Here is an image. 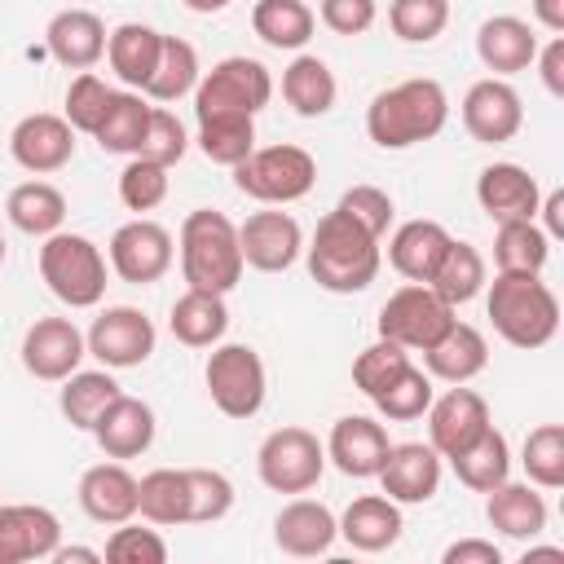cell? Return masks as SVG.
Returning <instances> with one entry per match:
<instances>
[{
	"instance_id": "cell-34",
	"label": "cell",
	"mask_w": 564,
	"mask_h": 564,
	"mask_svg": "<svg viewBox=\"0 0 564 564\" xmlns=\"http://www.w3.org/2000/svg\"><path fill=\"white\" fill-rule=\"evenodd\" d=\"M4 216L18 234H31V238H48L62 229L66 220V194L53 185V181H22L9 189L4 198Z\"/></svg>"
},
{
	"instance_id": "cell-4",
	"label": "cell",
	"mask_w": 564,
	"mask_h": 564,
	"mask_svg": "<svg viewBox=\"0 0 564 564\" xmlns=\"http://www.w3.org/2000/svg\"><path fill=\"white\" fill-rule=\"evenodd\" d=\"M485 308L494 330L511 344V348H546L560 330V300L555 291L542 282V273H498L494 282H485Z\"/></svg>"
},
{
	"instance_id": "cell-50",
	"label": "cell",
	"mask_w": 564,
	"mask_h": 564,
	"mask_svg": "<svg viewBox=\"0 0 564 564\" xmlns=\"http://www.w3.org/2000/svg\"><path fill=\"white\" fill-rule=\"evenodd\" d=\"M110 97H115V88L101 79V75H93V70H79L70 84H66V106H62V115H66V123L75 128V132H97V123H101V115H106V106H110Z\"/></svg>"
},
{
	"instance_id": "cell-29",
	"label": "cell",
	"mask_w": 564,
	"mask_h": 564,
	"mask_svg": "<svg viewBox=\"0 0 564 564\" xmlns=\"http://www.w3.org/2000/svg\"><path fill=\"white\" fill-rule=\"evenodd\" d=\"M485 366H489V339L471 322H458V317L432 348H423V370L441 383H471Z\"/></svg>"
},
{
	"instance_id": "cell-25",
	"label": "cell",
	"mask_w": 564,
	"mask_h": 564,
	"mask_svg": "<svg viewBox=\"0 0 564 564\" xmlns=\"http://www.w3.org/2000/svg\"><path fill=\"white\" fill-rule=\"evenodd\" d=\"M79 511L93 520V524H123L137 516V476L119 463V458H106V463H93L84 476H79Z\"/></svg>"
},
{
	"instance_id": "cell-28",
	"label": "cell",
	"mask_w": 564,
	"mask_h": 564,
	"mask_svg": "<svg viewBox=\"0 0 564 564\" xmlns=\"http://www.w3.org/2000/svg\"><path fill=\"white\" fill-rule=\"evenodd\" d=\"M401 529H405L401 507L388 494H361L339 516V538L352 551H366V555H379V551L397 546L401 542Z\"/></svg>"
},
{
	"instance_id": "cell-15",
	"label": "cell",
	"mask_w": 564,
	"mask_h": 564,
	"mask_svg": "<svg viewBox=\"0 0 564 564\" xmlns=\"http://www.w3.org/2000/svg\"><path fill=\"white\" fill-rule=\"evenodd\" d=\"M18 352H22L26 375H35L44 383H62L66 375L79 370V361L88 357V344H84V330L70 317H35L22 330Z\"/></svg>"
},
{
	"instance_id": "cell-1",
	"label": "cell",
	"mask_w": 564,
	"mask_h": 564,
	"mask_svg": "<svg viewBox=\"0 0 564 564\" xmlns=\"http://www.w3.org/2000/svg\"><path fill=\"white\" fill-rule=\"evenodd\" d=\"M383 238H375L370 229H361L348 212L330 207L313 238L304 242V264H308V278L330 291V295H357L366 291L375 278H379V264H383Z\"/></svg>"
},
{
	"instance_id": "cell-43",
	"label": "cell",
	"mask_w": 564,
	"mask_h": 564,
	"mask_svg": "<svg viewBox=\"0 0 564 564\" xmlns=\"http://www.w3.org/2000/svg\"><path fill=\"white\" fill-rule=\"evenodd\" d=\"M432 397H436V388H432V375L427 370H419L414 361L379 392V397H370L375 401V410H379V419H388V423H414V419H423L427 414V405H432Z\"/></svg>"
},
{
	"instance_id": "cell-11",
	"label": "cell",
	"mask_w": 564,
	"mask_h": 564,
	"mask_svg": "<svg viewBox=\"0 0 564 564\" xmlns=\"http://www.w3.org/2000/svg\"><path fill=\"white\" fill-rule=\"evenodd\" d=\"M106 260L115 269L119 282H132V286H150L159 282L172 260H176V238L167 234V225L150 220V216H137V220H123L115 234H110V247H106Z\"/></svg>"
},
{
	"instance_id": "cell-12",
	"label": "cell",
	"mask_w": 564,
	"mask_h": 564,
	"mask_svg": "<svg viewBox=\"0 0 564 564\" xmlns=\"http://www.w3.org/2000/svg\"><path fill=\"white\" fill-rule=\"evenodd\" d=\"M84 344H88V357H97L106 370H132V366L150 361L159 330L141 308L110 304L93 317V326L84 330Z\"/></svg>"
},
{
	"instance_id": "cell-39",
	"label": "cell",
	"mask_w": 564,
	"mask_h": 564,
	"mask_svg": "<svg viewBox=\"0 0 564 564\" xmlns=\"http://www.w3.org/2000/svg\"><path fill=\"white\" fill-rule=\"evenodd\" d=\"M198 75H203L198 48H194L189 40H181V35H163L154 75H150V84H145L141 93H145L150 101H159V106H172V101H181V97H189V93L198 88Z\"/></svg>"
},
{
	"instance_id": "cell-44",
	"label": "cell",
	"mask_w": 564,
	"mask_h": 564,
	"mask_svg": "<svg viewBox=\"0 0 564 564\" xmlns=\"http://www.w3.org/2000/svg\"><path fill=\"white\" fill-rule=\"evenodd\" d=\"M520 467L529 485L560 489L564 485V423H538L520 445Z\"/></svg>"
},
{
	"instance_id": "cell-60",
	"label": "cell",
	"mask_w": 564,
	"mask_h": 564,
	"mask_svg": "<svg viewBox=\"0 0 564 564\" xmlns=\"http://www.w3.org/2000/svg\"><path fill=\"white\" fill-rule=\"evenodd\" d=\"M533 560H564V546H524V564Z\"/></svg>"
},
{
	"instance_id": "cell-10",
	"label": "cell",
	"mask_w": 564,
	"mask_h": 564,
	"mask_svg": "<svg viewBox=\"0 0 564 564\" xmlns=\"http://www.w3.org/2000/svg\"><path fill=\"white\" fill-rule=\"evenodd\" d=\"M454 317L458 308L445 304L427 282H405L379 308V339H392L405 352H423L449 330Z\"/></svg>"
},
{
	"instance_id": "cell-47",
	"label": "cell",
	"mask_w": 564,
	"mask_h": 564,
	"mask_svg": "<svg viewBox=\"0 0 564 564\" xmlns=\"http://www.w3.org/2000/svg\"><path fill=\"white\" fill-rule=\"evenodd\" d=\"M167 172H172V167L132 154V159L123 163V172H119V203H123L128 212H137V216H141V212H154V207L167 198V185H172Z\"/></svg>"
},
{
	"instance_id": "cell-21",
	"label": "cell",
	"mask_w": 564,
	"mask_h": 564,
	"mask_svg": "<svg viewBox=\"0 0 564 564\" xmlns=\"http://www.w3.org/2000/svg\"><path fill=\"white\" fill-rule=\"evenodd\" d=\"M441 454L427 445V441H405V445H392L383 467H379V485L383 494L397 502V507H419V502H432L436 489H441Z\"/></svg>"
},
{
	"instance_id": "cell-16",
	"label": "cell",
	"mask_w": 564,
	"mask_h": 564,
	"mask_svg": "<svg viewBox=\"0 0 564 564\" xmlns=\"http://www.w3.org/2000/svg\"><path fill=\"white\" fill-rule=\"evenodd\" d=\"M489 401L467 388V383H449L441 397H432L427 405V445L441 454V458H454L463 454L485 427H489Z\"/></svg>"
},
{
	"instance_id": "cell-38",
	"label": "cell",
	"mask_w": 564,
	"mask_h": 564,
	"mask_svg": "<svg viewBox=\"0 0 564 564\" xmlns=\"http://www.w3.org/2000/svg\"><path fill=\"white\" fill-rule=\"evenodd\" d=\"M313 26H317V13L304 0H256L251 4V31L269 48L300 53L313 40Z\"/></svg>"
},
{
	"instance_id": "cell-58",
	"label": "cell",
	"mask_w": 564,
	"mask_h": 564,
	"mask_svg": "<svg viewBox=\"0 0 564 564\" xmlns=\"http://www.w3.org/2000/svg\"><path fill=\"white\" fill-rule=\"evenodd\" d=\"M529 9H533V22L542 31H551V35L564 31V0H529Z\"/></svg>"
},
{
	"instance_id": "cell-35",
	"label": "cell",
	"mask_w": 564,
	"mask_h": 564,
	"mask_svg": "<svg viewBox=\"0 0 564 564\" xmlns=\"http://www.w3.org/2000/svg\"><path fill=\"white\" fill-rule=\"evenodd\" d=\"M145 123H150V97L137 93V88H115L93 141L106 150V154H137L141 141H145Z\"/></svg>"
},
{
	"instance_id": "cell-61",
	"label": "cell",
	"mask_w": 564,
	"mask_h": 564,
	"mask_svg": "<svg viewBox=\"0 0 564 564\" xmlns=\"http://www.w3.org/2000/svg\"><path fill=\"white\" fill-rule=\"evenodd\" d=\"M189 13H220V9H229L234 0H181Z\"/></svg>"
},
{
	"instance_id": "cell-36",
	"label": "cell",
	"mask_w": 564,
	"mask_h": 564,
	"mask_svg": "<svg viewBox=\"0 0 564 564\" xmlns=\"http://www.w3.org/2000/svg\"><path fill=\"white\" fill-rule=\"evenodd\" d=\"M137 516L145 524L172 529V524H189V485H185V467H154L137 480Z\"/></svg>"
},
{
	"instance_id": "cell-7",
	"label": "cell",
	"mask_w": 564,
	"mask_h": 564,
	"mask_svg": "<svg viewBox=\"0 0 564 564\" xmlns=\"http://www.w3.org/2000/svg\"><path fill=\"white\" fill-rule=\"evenodd\" d=\"M234 172V185L238 194L256 198L260 207H286V203H300L313 181H317V159L304 150V145H256L242 163L229 167Z\"/></svg>"
},
{
	"instance_id": "cell-37",
	"label": "cell",
	"mask_w": 564,
	"mask_h": 564,
	"mask_svg": "<svg viewBox=\"0 0 564 564\" xmlns=\"http://www.w3.org/2000/svg\"><path fill=\"white\" fill-rule=\"evenodd\" d=\"M449 467H454L458 485H467L471 494H489L494 485H502V480L511 476V445H507V436L489 423L463 454L449 458Z\"/></svg>"
},
{
	"instance_id": "cell-2",
	"label": "cell",
	"mask_w": 564,
	"mask_h": 564,
	"mask_svg": "<svg viewBox=\"0 0 564 564\" xmlns=\"http://www.w3.org/2000/svg\"><path fill=\"white\" fill-rule=\"evenodd\" d=\"M445 123H449V93L432 75L388 84L366 106V137L379 150H410L419 141L441 137Z\"/></svg>"
},
{
	"instance_id": "cell-51",
	"label": "cell",
	"mask_w": 564,
	"mask_h": 564,
	"mask_svg": "<svg viewBox=\"0 0 564 564\" xmlns=\"http://www.w3.org/2000/svg\"><path fill=\"white\" fill-rule=\"evenodd\" d=\"M101 560H110V564H163V560H167V542H163L159 524H154V529H141V524L123 520V524H115V533L106 538Z\"/></svg>"
},
{
	"instance_id": "cell-3",
	"label": "cell",
	"mask_w": 564,
	"mask_h": 564,
	"mask_svg": "<svg viewBox=\"0 0 564 564\" xmlns=\"http://www.w3.org/2000/svg\"><path fill=\"white\" fill-rule=\"evenodd\" d=\"M176 251H181V273L185 286L194 291H216L229 295L242 282V247H238V225L225 212L198 207L181 220L176 234Z\"/></svg>"
},
{
	"instance_id": "cell-5",
	"label": "cell",
	"mask_w": 564,
	"mask_h": 564,
	"mask_svg": "<svg viewBox=\"0 0 564 564\" xmlns=\"http://www.w3.org/2000/svg\"><path fill=\"white\" fill-rule=\"evenodd\" d=\"M40 278L66 308H97L106 295L110 260L93 238L57 229L40 242Z\"/></svg>"
},
{
	"instance_id": "cell-56",
	"label": "cell",
	"mask_w": 564,
	"mask_h": 564,
	"mask_svg": "<svg viewBox=\"0 0 564 564\" xmlns=\"http://www.w3.org/2000/svg\"><path fill=\"white\" fill-rule=\"evenodd\" d=\"M441 560L445 564H502V551L489 538H458L441 551Z\"/></svg>"
},
{
	"instance_id": "cell-30",
	"label": "cell",
	"mask_w": 564,
	"mask_h": 564,
	"mask_svg": "<svg viewBox=\"0 0 564 564\" xmlns=\"http://www.w3.org/2000/svg\"><path fill=\"white\" fill-rule=\"evenodd\" d=\"M449 247V229L441 220H427V216H414L405 225L392 229L388 238V264L405 278V282H427L436 260L445 256Z\"/></svg>"
},
{
	"instance_id": "cell-33",
	"label": "cell",
	"mask_w": 564,
	"mask_h": 564,
	"mask_svg": "<svg viewBox=\"0 0 564 564\" xmlns=\"http://www.w3.org/2000/svg\"><path fill=\"white\" fill-rule=\"evenodd\" d=\"M282 97L300 119H322L335 110V97H339L335 70L317 53H295L291 66L282 70Z\"/></svg>"
},
{
	"instance_id": "cell-59",
	"label": "cell",
	"mask_w": 564,
	"mask_h": 564,
	"mask_svg": "<svg viewBox=\"0 0 564 564\" xmlns=\"http://www.w3.org/2000/svg\"><path fill=\"white\" fill-rule=\"evenodd\" d=\"M53 560L57 564H101V551L97 546H57Z\"/></svg>"
},
{
	"instance_id": "cell-57",
	"label": "cell",
	"mask_w": 564,
	"mask_h": 564,
	"mask_svg": "<svg viewBox=\"0 0 564 564\" xmlns=\"http://www.w3.org/2000/svg\"><path fill=\"white\" fill-rule=\"evenodd\" d=\"M538 216H542V234L555 242V238L564 234V189H551V194H542V203H538Z\"/></svg>"
},
{
	"instance_id": "cell-48",
	"label": "cell",
	"mask_w": 564,
	"mask_h": 564,
	"mask_svg": "<svg viewBox=\"0 0 564 564\" xmlns=\"http://www.w3.org/2000/svg\"><path fill=\"white\" fill-rule=\"evenodd\" d=\"M189 485V524H216L234 511V480L216 467H185Z\"/></svg>"
},
{
	"instance_id": "cell-41",
	"label": "cell",
	"mask_w": 564,
	"mask_h": 564,
	"mask_svg": "<svg viewBox=\"0 0 564 564\" xmlns=\"http://www.w3.org/2000/svg\"><path fill=\"white\" fill-rule=\"evenodd\" d=\"M123 388L115 383V375L101 366V370H75V375H66L62 379V388H57V410H62V419L70 423V427H79V432H88L93 423H97V414L119 397Z\"/></svg>"
},
{
	"instance_id": "cell-20",
	"label": "cell",
	"mask_w": 564,
	"mask_h": 564,
	"mask_svg": "<svg viewBox=\"0 0 564 564\" xmlns=\"http://www.w3.org/2000/svg\"><path fill=\"white\" fill-rule=\"evenodd\" d=\"M322 445H326V463H335L352 480L379 476V467H383V458L392 449L388 427L379 419H370V414H344V419H335V427H330V436Z\"/></svg>"
},
{
	"instance_id": "cell-24",
	"label": "cell",
	"mask_w": 564,
	"mask_h": 564,
	"mask_svg": "<svg viewBox=\"0 0 564 564\" xmlns=\"http://www.w3.org/2000/svg\"><path fill=\"white\" fill-rule=\"evenodd\" d=\"M106 22L93 13V9H62L48 18L44 26V44H48V57L66 70H93L101 57H106Z\"/></svg>"
},
{
	"instance_id": "cell-18",
	"label": "cell",
	"mask_w": 564,
	"mask_h": 564,
	"mask_svg": "<svg viewBox=\"0 0 564 564\" xmlns=\"http://www.w3.org/2000/svg\"><path fill=\"white\" fill-rule=\"evenodd\" d=\"M62 546V520L40 502H0V564L53 560Z\"/></svg>"
},
{
	"instance_id": "cell-17",
	"label": "cell",
	"mask_w": 564,
	"mask_h": 564,
	"mask_svg": "<svg viewBox=\"0 0 564 564\" xmlns=\"http://www.w3.org/2000/svg\"><path fill=\"white\" fill-rule=\"evenodd\" d=\"M9 154L31 176L62 172L75 159V128L66 123V115H48V110L22 115L9 132Z\"/></svg>"
},
{
	"instance_id": "cell-42",
	"label": "cell",
	"mask_w": 564,
	"mask_h": 564,
	"mask_svg": "<svg viewBox=\"0 0 564 564\" xmlns=\"http://www.w3.org/2000/svg\"><path fill=\"white\" fill-rule=\"evenodd\" d=\"M551 260V238L538 220H502L494 234V264L498 273H542Z\"/></svg>"
},
{
	"instance_id": "cell-6",
	"label": "cell",
	"mask_w": 564,
	"mask_h": 564,
	"mask_svg": "<svg viewBox=\"0 0 564 564\" xmlns=\"http://www.w3.org/2000/svg\"><path fill=\"white\" fill-rule=\"evenodd\" d=\"M273 97V75L260 57L234 53L220 57L212 70L198 75L194 88V119H256Z\"/></svg>"
},
{
	"instance_id": "cell-46",
	"label": "cell",
	"mask_w": 564,
	"mask_h": 564,
	"mask_svg": "<svg viewBox=\"0 0 564 564\" xmlns=\"http://www.w3.org/2000/svg\"><path fill=\"white\" fill-rule=\"evenodd\" d=\"M194 141L212 163L234 167L256 150V119H203Z\"/></svg>"
},
{
	"instance_id": "cell-49",
	"label": "cell",
	"mask_w": 564,
	"mask_h": 564,
	"mask_svg": "<svg viewBox=\"0 0 564 564\" xmlns=\"http://www.w3.org/2000/svg\"><path fill=\"white\" fill-rule=\"evenodd\" d=\"M405 366H410V352H405L401 344L375 339V344H366V348L357 352V361H352V388L366 392V397H379Z\"/></svg>"
},
{
	"instance_id": "cell-9",
	"label": "cell",
	"mask_w": 564,
	"mask_h": 564,
	"mask_svg": "<svg viewBox=\"0 0 564 564\" xmlns=\"http://www.w3.org/2000/svg\"><path fill=\"white\" fill-rule=\"evenodd\" d=\"M322 471H326V445L317 441V432H308L300 423L273 427L256 449V476L273 494H286V498L308 494V489H317Z\"/></svg>"
},
{
	"instance_id": "cell-55",
	"label": "cell",
	"mask_w": 564,
	"mask_h": 564,
	"mask_svg": "<svg viewBox=\"0 0 564 564\" xmlns=\"http://www.w3.org/2000/svg\"><path fill=\"white\" fill-rule=\"evenodd\" d=\"M538 75H542V88L551 97H564V35H551L546 44H538V57H533Z\"/></svg>"
},
{
	"instance_id": "cell-45",
	"label": "cell",
	"mask_w": 564,
	"mask_h": 564,
	"mask_svg": "<svg viewBox=\"0 0 564 564\" xmlns=\"http://www.w3.org/2000/svg\"><path fill=\"white\" fill-rule=\"evenodd\" d=\"M388 26L405 44H432L449 26V0H388Z\"/></svg>"
},
{
	"instance_id": "cell-31",
	"label": "cell",
	"mask_w": 564,
	"mask_h": 564,
	"mask_svg": "<svg viewBox=\"0 0 564 564\" xmlns=\"http://www.w3.org/2000/svg\"><path fill=\"white\" fill-rule=\"evenodd\" d=\"M167 330H172V339H176V344H185V348H212V344H220V339H225V330H229L225 295L185 286V295H176V300H172Z\"/></svg>"
},
{
	"instance_id": "cell-23",
	"label": "cell",
	"mask_w": 564,
	"mask_h": 564,
	"mask_svg": "<svg viewBox=\"0 0 564 564\" xmlns=\"http://www.w3.org/2000/svg\"><path fill=\"white\" fill-rule=\"evenodd\" d=\"M476 203L494 225H502V220H538L542 185L520 163H489L476 176Z\"/></svg>"
},
{
	"instance_id": "cell-54",
	"label": "cell",
	"mask_w": 564,
	"mask_h": 564,
	"mask_svg": "<svg viewBox=\"0 0 564 564\" xmlns=\"http://www.w3.org/2000/svg\"><path fill=\"white\" fill-rule=\"evenodd\" d=\"M317 18L335 35H366L375 26V18H379V4L375 0H322Z\"/></svg>"
},
{
	"instance_id": "cell-14",
	"label": "cell",
	"mask_w": 564,
	"mask_h": 564,
	"mask_svg": "<svg viewBox=\"0 0 564 564\" xmlns=\"http://www.w3.org/2000/svg\"><path fill=\"white\" fill-rule=\"evenodd\" d=\"M458 115H463L467 137L480 141V145H502V141H511V137L524 128V101H520V93H516L507 79H498V75L476 79V84L463 93Z\"/></svg>"
},
{
	"instance_id": "cell-32",
	"label": "cell",
	"mask_w": 564,
	"mask_h": 564,
	"mask_svg": "<svg viewBox=\"0 0 564 564\" xmlns=\"http://www.w3.org/2000/svg\"><path fill=\"white\" fill-rule=\"evenodd\" d=\"M159 48H163V31H154L145 22H119L106 35V62H110V70L119 75L123 88H137V93L150 84L154 62H159Z\"/></svg>"
},
{
	"instance_id": "cell-53",
	"label": "cell",
	"mask_w": 564,
	"mask_h": 564,
	"mask_svg": "<svg viewBox=\"0 0 564 564\" xmlns=\"http://www.w3.org/2000/svg\"><path fill=\"white\" fill-rule=\"evenodd\" d=\"M339 212H348L361 229H370L375 238H388V229H392V216H397V207H392V194L388 189H379V185H352V189H344L339 194V203H335Z\"/></svg>"
},
{
	"instance_id": "cell-26",
	"label": "cell",
	"mask_w": 564,
	"mask_h": 564,
	"mask_svg": "<svg viewBox=\"0 0 564 564\" xmlns=\"http://www.w3.org/2000/svg\"><path fill=\"white\" fill-rule=\"evenodd\" d=\"M476 57H480V66L494 70L498 79L520 75V70H529L533 57H538V35H533V26H529L524 18H516V13H494V18H485V22L476 26Z\"/></svg>"
},
{
	"instance_id": "cell-40",
	"label": "cell",
	"mask_w": 564,
	"mask_h": 564,
	"mask_svg": "<svg viewBox=\"0 0 564 564\" xmlns=\"http://www.w3.org/2000/svg\"><path fill=\"white\" fill-rule=\"evenodd\" d=\"M485 256L471 247V242H463V238H449V247H445V256L436 260V269H432V278H427V286L445 300V304H467V300H476L480 291H485Z\"/></svg>"
},
{
	"instance_id": "cell-22",
	"label": "cell",
	"mask_w": 564,
	"mask_h": 564,
	"mask_svg": "<svg viewBox=\"0 0 564 564\" xmlns=\"http://www.w3.org/2000/svg\"><path fill=\"white\" fill-rule=\"evenodd\" d=\"M88 432H93V441H97V449H101L106 458L128 463V458H141V454L154 445L159 419H154L150 401L119 392V397L97 414V423H93Z\"/></svg>"
},
{
	"instance_id": "cell-13",
	"label": "cell",
	"mask_w": 564,
	"mask_h": 564,
	"mask_svg": "<svg viewBox=\"0 0 564 564\" xmlns=\"http://www.w3.org/2000/svg\"><path fill=\"white\" fill-rule=\"evenodd\" d=\"M242 264L256 273H286L304 256V229L282 207H260L238 225Z\"/></svg>"
},
{
	"instance_id": "cell-52",
	"label": "cell",
	"mask_w": 564,
	"mask_h": 564,
	"mask_svg": "<svg viewBox=\"0 0 564 564\" xmlns=\"http://www.w3.org/2000/svg\"><path fill=\"white\" fill-rule=\"evenodd\" d=\"M189 150V132L185 123L167 110V106H150V123H145V141H141V159L150 163H163V167H176Z\"/></svg>"
},
{
	"instance_id": "cell-8",
	"label": "cell",
	"mask_w": 564,
	"mask_h": 564,
	"mask_svg": "<svg viewBox=\"0 0 564 564\" xmlns=\"http://www.w3.org/2000/svg\"><path fill=\"white\" fill-rule=\"evenodd\" d=\"M203 383L225 419H256L269 397V370L251 344H212Z\"/></svg>"
},
{
	"instance_id": "cell-27",
	"label": "cell",
	"mask_w": 564,
	"mask_h": 564,
	"mask_svg": "<svg viewBox=\"0 0 564 564\" xmlns=\"http://www.w3.org/2000/svg\"><path fill=\"white\" fill-rule=\"evenodd\" d=\"M546 498L538 494V485H520V480H502V485H494L489 494H485V520L502 533V538H511V542H533V538H542L546 533Z\"/></svg>"
},
{
	"instance_id": "cell-19",
	"label": "cell",
	"mask_w": 564,
	"mask_h": 564,
	"mask_svg": "<svg viewBox=\"0 0 564 564\" xmlns=\"http://www.w3.org/2000/svg\"><path fill=\"white\" fill-rule=\"evenodd\" d=\"M335 538H339V520H335V511H330L326 502H317V498L295 494V498L282 502L278 516H273V546H278L282 555L317 560V555H326V551L335 546Z\"/></svg>"
},
{
	"instance_id": "cell-62",
	"label": "cell",
	"mask_w": 564,
	"mask_h": 564,
	"mask_svg": "<svg viewBox=\"0 0 564 564\" xmlns=\"http://www.w3.org/2000/svg\"><path fill=\"white\" fill-rule=\"evenodd\" d=\"M4 256H9V242H4V234H0V264H4Z\"/></svg>"
}]
</instances>
